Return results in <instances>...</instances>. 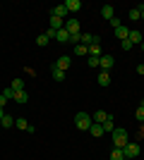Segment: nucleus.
<instances>
[{"instance_id":"e433bc0d","label":"nucleus","mask_w":144,"mask_h":160,"mask_svg":"<svg viewBox=\"0 0 144 160\" xmlns=\"http://www.w3.org/2000/svg\"><path fill=\"white\" fill-rule=\"evenodd\" d=\"M139 105H142V108H144V96H142V100H139Z\"/></svg>"},{"instance_id":"20e7f679","label":"nucleus","mask_w":144,"mask_h":160,"mask_svg":"<svg viewBox=\"0 0 144 160\" xmlns=\"http://www.w3.org/2000/svg\"><path fill=\"white\" fill-rule=\"evenodd\" d=\"M67 7H65V2H60V5H55L53 7V12H51V17H58V19H62L65 22V17H67Z\"/></svg>"},{"instance_id":"a211bd4d","label":"nucleus","mask_w":144,"mask_h":160,"mask_svg":"<svg viewBox=\"0 0 144 160\" xmlns=\"http://www.w3.org/2000/svg\"><path fill=\"white\" fill-rule=\"evenodd\" d=\"M115 36H118L120 41H125L127 36H130V29H127V27H118V29H115Z\"/></svg>"},{"instance_id":"a878e982","label":"nucleus","mask_w":144,"mask_h":160,"mask_svg":"<svg viewBox=\"0 0 144 160\" xmlns=\"http://www.w3.org/2000/svg\"><path fill=\"white\" fill-rule=\"evenodd\" d=\"M127 14H130V19H139V7H130Z\"/></svg>"},{"instance_id":"7c9ffc66","label":"nucleus","mask_w":144,"mask_h":160,"mask_svg":"<svg viewBox=\"0 0 144 160\" xmlns=\"http://www.w3.org/2000/svg\"><path fill=\"white\" fill-rule=\"evenodd\" d=\"M120 48H123V50H130V48H132L130 38H125V41H120Z\"/></svg>"},{"instance_id":"39448f33","label":"nucleus","mask_w":144,"mask_h":160,"mask_svg":"<svg viewBox=\"0 0 144 160\" xmlns=\"http://www.w3.org/2000/svg\"><path fill=\"white\" fill-rule=\"evenodd\" d=\"M79 27H82V24H79V19H75V17L65 22V31H67L70 36H72V33H79Z\"/></svg>"},{"instance_id":"bb28decb","label":"nucleus","mask_w":144,"mask_h":160,"mask_svg":"<svg viewBox=\"0 0 144 160\" xmlns=\"http://www.w3.org/2000/svg\"><path fill=\"white\" fill-rule=\"evenodd\" d=\"M48 41H51V38H48L46 33H41V36L36 38V46H48Z\"/></svg>"},{"instance_id":"4be33fe9","label":"nucleus","mask_w":144,"mask_h":160,"mask_svg":"<svg viewBox=\"0 0 144 160\" xmlns=\"http://www.w3.org/2000/svg\"><path fill=\"white\" fill-rule=\"evenodd\" d=\"M101 46H89V58H101Z\"/></svg>"},{"instance_id":"473e14b6","label":"nucleus","mask_w":144,"mask_h":160,"mask_svg":"<svg viewBox=\"0 0 144 160\" xmlns=\"http://www.w3.org/2000/svg\"><path fill=\"white\" fill-rule=\"evenodd\" d=\"M5 103H7V98H5L3 93H0V108H5Z\"/></svg>"},{"instance_id":"f257e3e1","label":"nucleus","mask_w":144,"mask_h":160,"mask_svg":"<svg viewBox=\"0 0 144 160\" xmlns=\"http://www.w3.org/2000/svg\"><path fill=\"white\" fill-rule=\"evenodd\" d=\"M110 139H113V148H125L130 143L127 129H113V132H110Z\"/></svg>"},{"instance_id":"b1692460","label":"nucleus","mask_w":144,"mask_h":160,"mask_svg":"<svg viewBox=\"0 0 144 160\" xmlns=\"http://www.w3.org/2000/svg\"><path fill=\"white\" fill-rule=\"evenodd\" d=\"M10 86H12L14 91H24V81H22V79H14L12 84H10Z\"/></svg>"},{"instance_id":"393cba45","label":"nucleus","mask_w":144,"mask_h":160,"mask_svg":"<svg viewBox=\"0 0 144 160\" xmlns=\"http://www.w3.org/2000/svg\"><path fill=\"white\" fill-rule=\"evenodd\" d=\"M3 96H5L7 100H14V88H12V86H7L5 91H3Z\"/></svg>"},{"instance_id":"f8f14e48","label":"nucleus","mask_w":144,"mask_h":160,"mask_svg":"<svg viewBox=\"0 0 144 160\" xmlns=\"http://www.w3.org/2000/svg\"><path fill=\"white\" fill-rule=\"evenodd\" d=\"M53 41H58V43H70V33L65 31V29H60V31H55V38Z\"/></svg>"},{"instance_id":"72a5a7b5","label":"nucleus","mask_w":144,"mask_h":160,"mask_svg":"<svg viewBox=\"0 0 144 160\" xmlns=\"http://www.w3.org/2000/svg\"><path fill=\"white\" fill-rule=\"evenodd\" d=\"M137 74H144V65H137Z\"/></svg>"},{"instance_id":"9b49d317","label":"nucleus","mask_w":144,"mask_h":160,"mask_svg":"<svg viewBox=\"0 0 144 160\" xmlns=\"http://www.w3.org/2000/svg\"><path fill=\"white\" fill-rule=\"evenodd\" d=\"M127 38H130L132 46H137V43H142V41H144V36H142V31H137V29H135V31H130V36H127Z\"/></svg>"},{"instance_id":"6ab92c4d","label":"nucleus","mask_w":144,"mask_h":160,"mask_svg":"<svg viewBox=\"0 0 144 160\" xmlns=\"http://www.w3.org/2000/svg\"><path fill=\"white\" fill-rule=\"evenodd\" d=\"M110 160H125L123 148H113V151H110Z\"/></svg>"},{"instance_id":"412c9836","label":"nucleus","mask_w":144,"mask_h":160,"mask_svg":"<svg viewBox=\"0 0 144 160\" xmlns=\"http://www.w3.org/2000/svg\"><path fill=\"white\" fill-rule=\"evenodd\" d=\"M75 55H89V46H84V43L75 46Z\"/></svg>"},{"instance_id":"9d476101","label":"nucleus","mask_w":144,"mask_h":160,"mask_svg":"<svg viewBox=\"0 0 144 160\" xmlns=\"http://www.w3.org/2000/svg\"><path fill=\"white\" fill-rule=\"evenodd\" d=\"M106 117H108V112H106V110H96V112L91 115V120H94L96 124H103V122H106Z\"/></svg>"},{"instance_id":"423d86ee","label":"nucleus","mask_w":144,"mask_h":160,"mask_svg":"<svg viewBox=\"0 0 144 160\" xmlns=\"http://www.w3.org/2000/svg\"><path fill=\"white\" fill-rule=\"evenodd\" d=\"M70 65H72V58H70V55H60V58H58V62H55L53 67H58V69H62V72H65V69H70Z\"/></svg>"},{"instance_id":"7ed1b4c3","label":"nucleus","mask_w":144,"mask_h":160,"mask_svg":"<svg viewBox=\"0 0 144 160\" xmlns=\"http://www.w3.org/2000/svg\"><path fill=\"white\" fill-rule=\"evenodd\" d=\"M123 153H125V160H132V158H137V155L142 153V148H139V143L130 141V143H127V146L123 148Z\"/></svg>"},{"instance_id":"cd10ccee","label":"nucleus","mask_w":144,"mask_h":160,"mask_svg":"<svg viewBox=\"0 0 144 160\" xmlns=\"http://www.w3.org/2000/svg\"><path fill=\"white\" fill-rule=\"evenodd\" d=\"M135 117H137L139 122H144V108H142V105H139L137 110H135Z\"/></svg>"},{"instance_id":"f03ea898","label":"nucleus","mask_w":144,"mask_h":160,"mask_svg":"<svg viewBox=\"0 0 144 160\" xmlns=\"http://www.w3.org/2000/svg\"><path fill=\"white\" fill-rule=\"evenodd\" d=\"M91 124H94V120H91L89 112H77V115H75V127H77V129L87 132V129H91Z\"/></svg>"},{"instance_id":"4c0bfd02","label":"nucleus","mask_w":144,"mask_h":160,"mask_svg":"<svg viewBox=\"0 0 144 160\" xmlns=\"http://www.w3.org/2000/svg\"><path fill=\"white\" fill-rule=\"evenodd\" d=\"M139 46H142V50H144V41H142V43H139Z\"/></svg>"},{"instance_id":"6e6552de","label":"nucleus","mask_w":144,"mask_h":160,"mask_svg":"<svg viewBox=\"0 0 144 160\" xmlns=\"http://www.w3.org/2000/svg\"><path fill=\"white\" fill-rule=\"evenodd\" d=\"M101 17L110 22L113 17H115V7H113V5H103V7H101Z\"/></svg>"},{"instance_id":"2eb2a0df","label":"nucleus","mask_w":144,"mask_h":160,"mask_svg":"<svg viewBox=\"0 0 144 160\" xmlns=\"http://www.w3.org/2000/svg\"><path fill=\"white\" fill-rule=\"evenodd\" d=\"M89 132H91V136H96V139L106 134V132H103V124H96V122H94V124H91V129H89Z\"/></svg>"},{"instance_id":"f3484780","label":"nucleus","mask_w":144,"mask_h":160,"mask_svg":"<svg viewBox=\"0 0 144 160\" xmlns=\"http://www.w3.org/2000/svg\"><path fill=\"white\" fill-rule=\"evenodd\" d=\"M27 100H29L27 91H14V103H27Z\"/></svg>"},{"instance_id":"5701e85b","label":"nucleus","mask_w":144,"mask_h":160,"mask_svg":"<svg viewBox=\"0 0 144 160\" xmlns=\"http://www.w3.org/2000/svg\"><path fill=\"white\" fill-rule=\"evenodd\" d=\"M14 127H17V129H24V132H27V127H29V122L24 120V117H17V120H14Z\"/></svg>"},{"instance_id":"aec40b11","label":"nucleus","mask_w":144,"mask_h":160,"mask_svg":"<svg viewBox=\"0 0 144 160\" xmlns=\"http://www.w3.org/2000/svg\"><path fill=\"white\" fill-rule=\"evenodd\" d=\"M51 72H53V79H55V81H62V79H65V72H62V69H58V67H51Z\"/></svg>"},{"instance_id":"c756f323","label":"nucleus","mask_w":144,"mask_h":160,"mask_svg":"<svg viewBox=\"0 0 144 160\" xmlns=\"http://www.w3.org/2000/svg\"><path fill=\"white\" fill-rule=\"evenodd\" d=\"M82 43L84 46H91V33H82Z\"/></svg>"},{"instance_id":"c9c22d12","label":"nucleus","mask_w":144,"mask_h":160,"mask_svg":"<svg viewBox=\"0 0 144 160\" xmlns=\"http://www.w3.org/2000/svg\"><path fill=\"white\" fill-rule=\"evenodd\" d=\"M3 117H5V110H3V108H0V120H3Z\"/></svg>"},{"instance_id":"1a4fd4ad","label":"nucleus","mask_w":144,"mask_h":160,"mask_svg":"<svg viewBox=\"0 0 144 160\" xmlns=\"http://www.w3.org/2000/svg\"><path fill=\"white\" fill-rule=\"evenodd\" d=\"M65 7H67V12H79L82 10V0H65Z\"/></svg>"},{"instance_id":"4468645a","label":"nucleus","mask_w":144,"mask_h":160,"mask_svg":"<svg viewBox=\"0 0 144 160\" xmlns=\"http://www.w3.org/2000/svg\"><path fill=\"white\" fill-rule=\"evenodd\" d=\"M12 124H14V117H12V115H5V117L0 120V129H10Z\"/></svg>"},{"instance_id":"c85d7f7f","label":"nucleus","mask_w":144,"mask_h":160,"mask_svg":"<svg viewBox=\"0 0 144 160\" xmlns=\"http://www.w3.org/2000/svg\"><path fill=\"white\" fill-rule=\"evenodd\" d=\"M99 62H101V58H89V67H91V69H96Z\"/></svg>"},{"instance_id":"dca6fc26","label":"nucleus","mask_w":144,"mask_h":160,"mask_svg":"<svg viewBox=\"0 0 144 160\" xmlns=\"http://www.w3.org/2000/svg\"><path fill=\"white\" fill-rule=\"evenodd\" d=\"M113 115L108 112V117H106V122H103V132H113V129H115V124H113Z\"/></svg>"},{"instance_id":"0eeeda50","label":"nucleus","mask_w":144,"mask_h":160,"mask_svg":"<svg viewBox=\"0 0 144 160\" xmlns=\"http://www.w3.org/2000/svg\"><path fill=\"white\" fill-rule=\"evenodd\" d=\"M99 67H101V72H110V67H113V55H101Z\"/></svg>"},{"instance_id":"2f4dec72","label":"nucleus","mask_w":144,"mask_h":160,"mask_svg":"<svg viewBox=\"0 0 144 160\" xmlns=\"http://www.w3.org/2000/svg\"><path fill=\"white\" fill-rule=\"evenodd\" d=\"M110 27H113V29H118V27H123V22L118 19V17H113V19H110Z\"/></svg>"},{"instance_id":"f704fd0d","label":"nucleus","mask_w":144,"mask_h":160,"mask_svg":"<svg viewBox=\"0 0 144 160\" xmlns=\"http://www.w3.org/2000/svg\"><path fill=\"white\" fill-rule=\"evenodd\" d=\"M139 19H144V7H142V10H139Z\"/></svg>"},{"instance_id":"ddd939ff","label":"nucleus","mask_w":144,"mask_h":160,"mask_svg":"<svg viewBox=\"0 0 144 160\" xmlns=\"http://www.w3.org/2000/svg\"><path fill=\"white\" fill-rule=\"evenodd\" d=\"M99 86H108L110 84V72H99Z\"/></svg>"}]
</instances>
